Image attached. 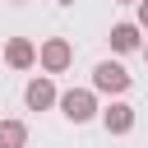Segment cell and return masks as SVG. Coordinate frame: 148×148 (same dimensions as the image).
<instances>
[{"instance_id": "6da1fadb", "label": "cell", "mask_w": 148, "mask_h": 148, "mask_svg": "<svg viewBox=\"0 0 148 148\" xmlns=\"http://www.w3.org/2000/svg\"><path fill=\"white\" fill-rule=\"evenodd\" d=\"M130 83H134V79H130L125 65H116V60H97V65H92V92H106V97L116 102V97L130 92Z\"/></svg>"}, {"instance_id": "7a4b0ae2", "label": "cell", "mask_w": 148, "mask_h": 148, "mask_svg": "<svg viewBox=\"0 0 148 148\" xmlns=\"http://www.w3.org/2000/svg\"><path fill=\"white\" fill-rule=\"evenodd\" d=\"M60 116H65L69 125H88V120L97 116V92H92V88H69V92H60Z\"/></svg>"}, {"instance_id": "3957f363", "label": "cell", "mask_w": 148, "mask_h": 148, "mask_svg": "<svg viewBox=\"0 0 148 148\" xmlns=\"http://www.w3.org/2000/svg\"><path fill=\"white\" fill-rule=\"evenodd\" d=\"M37 65H42L46 74H65V69L74 65V46H69L65 37H46V42L37 46Z\"/></svg>"}, {"instance_id": "277c9868", "label": "cell", "mask_w": 148, "mask_h": 148, "mask_svg": "<svg viewBox=\"0 0 148 148\" xmlns=\"http://www.w3.org/2000/svg\"><path fill=\"white\" fill-rule=\"evenodd\" d=\"M23 102H28V111H46V106H60V92H56L51 74H37V79H28V88H23Z\"/></svg>"}, {"instance_id": "5b68a950", "label": "cell", "mask_w": 148, "mask_h": 148, "mask_svg": "<svg viewBox=\"0 0 148 148\" xmlns=\"http://www.w3.org/2000/svg\"><path fill=\"white\" fill-rule=\"evenodd\" d=\"M102 125H106V134H130L134 130V106L116 97L111 106H102Z\"/></svg>"}, {"instance_id": "8992f818", "label": "cell", "mask_w": 148, "mask_h": 148, "mask_svg": "<svg viewBox=\"0 0 148 148\" xmlns=\"http://www.w3.org/2000/svg\"><path fill=\"white\" fill-rule=\"evenodd\" d=\"M5 65H9V69H32V65H37V46H32L28 37H9V42H5Z\"/></svg>"}, {"instance_id": "52a82bcc", "label": "cell", "mask_w": 148, "mask_h": 148, "mask_svg": "<svg viewBox=\"0 0 148 148\" xmlns=\"http://www.w3.org/2000/svg\"><path fill=\"white\" fill-rule=\"evenodd\" d=\"M139 32H143L139 23H116V28H111V51H120V56L139 51V46H143V42H139Z\"/></svg>"}, {"instance_id": "ba28073f", "label": "cell", "mask_w": 148, "mask_h": 148, "mask_svg": "<svg viewBox=\"0 0 148 148\" xmlns=\"http://www.w3.org/2000/svg\"><path fill=\"white\" fill-rule=\"evenodd\" d=\"M0 148H28V125L23 120H0Z\"/></svg>"}, {"instance_id": "9c48e42d", "label": "cell", "mask_w": 148, "mask_h": 148, "mask_svg": "<svg viewBox=\"0 0 148 148\" xmlns=\"http://www.w3.org/2000/svg\"><path fill=\"white\" fill-rule=\"evenodd\" d=\"M134 9H139V18H134V23H139V28H143V32H148V0H139V5H134Z\"/></svg>"}, {"instance_id": "30bf717a", "label": "cell", "mask_w": 148, "mask_h": 148, "mask_svg": "<svg viewBox=\"0 0 148 148\" xmlns=\"http://www.w3.org/2000/svg\"><path fill=\"white\" fill-rule=\"evenodd\" d=\"M116 5H139V0H116Z\"/></svg>"}, {"instance_id": "8fae6325", "label": "cell", "mask_w": 148, "mask_h": 148, "mask_svg": "<svg viewBox=\"0 0 148 148\" xmlns=\"http://www.w3.org/2000/svg\"><path fill=\"white\" fill-rule=\"evenodd\" d=\"M143 60H148V42H143Z\"/></svg>"}, {"instance_id": "7c38bea8", "label": "cell", "mask_w": 148, "mask_h": 148, "mask_svg": "<svg viewBox=\"0 0 148 148\" xmlns=\"http://www.w3.org/2000/svg\"><path fill=\"white\" fill-rule=\"evenodd\" d=\"M14 5H23V0H14Z\"/></svg>"}]
</instances>
